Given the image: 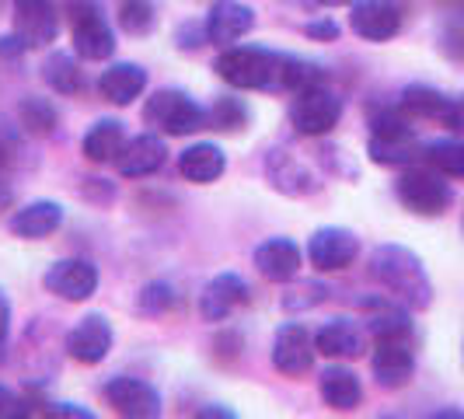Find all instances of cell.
I'll use <instances>...</instances> for the list:
<instances>
[{
	"instance_id": "1",
	"label": "cell",
	"mask_w": 464,
	"mask_h": 419,
	"mask_svg": "<svg viewBox=\"0 0 464 419\" xmlns=\"http://www.w3.org/2000/svg\"><path fill=\"white\" fill-rule=\"evenodd\" d=\"M371 277L412 311H426L433 304V279L422 258L405 245H377L371 252Z\"/></svg>"
},
{
	"instance_id": "2",
	"label": "cell",
	"mask_w": 464,
	"mask_h": 419,
	"mask_svg": "<svg viewBox=\"0 0 464 419\" xmlns=\"http://www.w3.org/2000/svg\"><path fill=\"white\" fill-rule=\"evenodd\" d=\"M286 53L266 46H234L217 56L213 70L241 92H283Z\"/></svg>"
},
{
	"instance_id": "3",
	"label": "cell",
	"mask_w": 464,
	"mask_h": 419,
	"mask_svg": "<svg viewBox=\"0 0 464 419\" xmlns=\"http://www.w3.org/2000/svg\"><path fill=\"white\" fill-rule=\"evenodd\" d=\"M143 122L154 126V130H161L164 137H192V133L207 130L209 116L207 109L192 94L182 92V88H161L158 94L147 98Z\"/></svg>"
},
{
	"instance_id": "4",
	"label": "cell",
	"mask_w": 464,
	"mask_h": 419,
	"mask_svg": "<svg viewBox=\"0 0 464 419\" xmlns=\"http://www.w3.org/2000/svg\"><path fill=\"white\" fill-rule=\"evenodd\" d=\"M395 192L401 200V207L419 217H440L447 213V207L454 203V189L443 182V175L437 168H416L409 164L395 182Z\"/></svg>"
},
{
	"instance_id": "5",
	"label": "cell",
	"mask_w": 464,
	"mask_h": 419,
	"mask_svg": "<svg viewBox=\"0 0 464 419\" xmlns=\"http://www.w3.org/2000/svg\"><path fill=\"white\" fill-rule=\"evenodd\" d=\"M339 119H343V98L325 84H311L290 102V126L301 137H325L339 126Z\"/></svg>"
},
{
	"instance_id": "6",
	"label": "cell",
	"mask_w": 464,
	"mask_h": 419,
	"mask_svg": "<svg viewBox=\"0 0 464 419\" xmlns=\"http://www.w3.org/2000/svg\"><path fill=\"white\" fill-rule=\"evenodd\" d=\"M70 15H73V49L81 60L98 63V60H109L116 53V35H112V28L94 0H77L70 7Z\"/></svg>"
},
{
	"instance_id": "7",
	"label": "cell",
	"mask_w": 464,
	"mask_h": 419,
	"mask_svg": "<svg viewBox=\"0 0 464 419\" xmlns=\"http://www.w3.org/2000/svg\"><path fill=\"white\" fill-rule=\"evenodd\" d=\"M371 371L381 388L395 392L405 388L416 374V349H412V336H384L377 339L371 353Z\"/></svg>"
},
{
	"instance_id": "8",
	"label": "cell",
	"mask_w": 464,
	"mask_h": 419,
	"mask_svg": "<svg viewBox=\"0 0 464 419\" xmlns=\"http://www.w3.org/2000/svg\"><path fill=\"white\" fill-rule=\"evenodd\" d=\"M360 256V238L349 228H318L307 241V262L318 273H343Z\"/></svg>"
},
{
	"instance_id": "9",
	"label": "cell",
	"mask_w": 464,
	"mask_h": 419,
	"mask_svg": "<svg viewBox=\"0 0 464 419\" xmlns=\"http://www.w3.org/2000/svg\"><path fill=\"white\" fill-rule=\"evenodd\" d=\"M43 287L49 294H56L60 301L81 304L94 297L98 290V269H94L88 258H60L53 262L43 277Z\"/></svg>"
},
{
	"instance_id": "10",
	"label": "cell",
	"mask_w": 464,
	"mask_h": 419,
	"mask_svg": "<svg viewBox=\"0 0 464 419\" xmlns=\"http://www.w3.org/2000/svg\"><path fill=\"white\" fill-rule=\"evenodd\" d=\"M105 402L116 409L119 416H126V419H158L164 409L161 395H158L147 381L126 377V374L109 377V385H105Z\"/></svg>"
},
{
	"instance_id": "11",
	"label": "cell",
	"mask_w": 464,
	"mask_h": 419,
	"mask_svg": "<svg viewBox=\"0 0 464 419\" xmlns=\"http://www.w3.org/2000/svg\"><path fill=\"white\" fill-rule=\"evenodd\" d=\"M314 336L301 326V322H286L276 328L273 339V367L283 377H304L314 364Z\"/></svg>"
},
{
	"instance_id": "12",
	"label": "cell",
	"mask_w": 464,
	"mask_h": 419,
	"mask_svg": "<svg viewBox=\"0 0 464 419\" xmlns=\"http://www.w3.org/2000/svg\"><path fill=\"white\" fill-rule=\"evenodd\" d=\"M60 15L53 0H14V35L28 49H43L56 43Z\"/></svg>"
},
{
	"instance_id": "13",
	"label": "cell",
	"mask_w": 464,
	"mask_h": 419,
	"mask_svg": "<svg viewBox=\"0 0 464 419\" xmlns=\"http://www.w3.org/2000/svg\"><path fill=\"white\" fill-rule=\"evenodd\" d=\"M116 343V332L109 326L105 315H84L77 326L67 332V353L77 360V364H102L109 356V349Z\"/></svg>"
},
{
	"instance_id": "14",
	"label": "cell",
	"mask_w": 464,
	"mask_h": 419,
	"mask_svg": "<svg viewBox=\"0 0 464 419\" xmlns=\"http://www.w3.org/2000/svg\"><path fill=\"white\" fill-rule=\"evenodd\" d=\"M349 28L367 43H388L401 32V11L392 0H356Z\"/></svg>"
},
{
	"instance_id": "15",
	"label": "cell",
	"mask_w": 464,
	"mask_h": 419,
	"mask_svg": "<svg viewBox=\"0 0 464 419\" xmlns=\"http://www.w3.org/2000/svg\"><path fill=\"white\" fill-rule=\"evenodd\" d=\"M266 175H269V186L279 189L283 196H311V192L322 189L318 175H314L297 154H290V151H283V147L269 151V158H266Z\"/></svg>"
},
{
	"instance_id": "16",
	"label": "cell",
	"mask_w": 464,
	"mask_h": 419,
	"mask_svg": "<svg viewBox=\"0 0 464 419\" xmlns=\"http://www.w3.org/2000/svg\"><path fill=\"white\" fill-rule=\"evenodd\" d=\"M248 283L237 277V273H220V277H213L203 287V294H199V315L207 318V322H224V318H231L234 307H241V304L248 301Z\"/></svg>"
},
{
	"instance_id": "17",
	"label": "cell",
	"mask_w": 464,
	"mask_h": 419,
	"mask_svg": "<svg viewBox=\"0 0 464 419\" xmlns=\"http://www.w3.org/2000/svg\"><path fill=\"white\" fill-rule=\"evenodd\" d=\"M256 28V11L237 0H217L207 15V35L213 46H231Z\"/></svg>"
},
{
	"instance_id": "18",
	"label": "cell",
	"mask_w": 464,
	"mask_h": 419,
	"mask_svg": "<svg viewBox=\"0 0 464 419\" xmlns=\"http://www.w3.org/2000/svg\"><path fill=\"white\" fill-rule=\"evenodd\" d=\"M63 224V207L53 203V200H32L11 213L7 220V231L14 238H24V241H43L53 231H60Z\"/></svg>"
},
{
	"instance_id": "19",
	"label": "cell",
	"mask_w": 464,
	"mask_h": 419,
	"mask_svg": "<svg viewBox=\"0 0 464 419\" xmlns=\"http://www.w3.org/2000/svg\"><path fill=\"white\" fill-rule=\"evenodd\" d=\"M360 311L367 315V332L373 339L384 336H412V318H409V304H401L392 294H377V297H363Z\"/></svg>"
},
{
	"instance_id": "20",
	"label": "cell",
	"mask_w": 464,
	"mask_h": 419,
	"mask_svg": "<svg viewBox=\"0 0 464 419\" xmlns=\"http://www.w3.org/2000/svg\"><path fill=\"white\" fill-rule=\"evenodd\" d=\"M252 258H256V269L266 279H273V283H290V279L301 273L304 252H301V245L290 241V238H269V241L258 245Z\"/></svg>"
},
{
	"instance_id": "21",
	"label": "cell",
	"mask_w": 464,
	"mask_h": 419,
	"mask_svg": "<svg viewBox=\"0 0 464 419\" xmlns=\"http://www.w3.org/2000/svg\"><path fill=\"white\" fill-rule=\"evenodd\" d=\"M314 349L328 360H356L367 349V332L349 318H335L314 332Z\"/></svg>"
},
{
	"instance_id": "22",
	"label": "cell",
	"mask_w": 464,
	"mask_h": 419,
	"mask_svg": "<svg viewBox=\"0 0 464 419\" xmlns=\"http://www.w3.org/2000/svg\"><path fill=\"white\" fill-rule=\"evenodd\" d=\"M164 158H168L164 140L154 137V133H143V137H133L126 143V151L119 154L116 168L122 179H147V175L161 171Z\"/></svg>"
},
{
	"instance_id": "23",
	"label": "cell",
	"mask_w": 464,
	"mask_h": 419,
	"mask_svg": "<svg viewBox=\"0 0 464 419\" xmlns=\"http://www.w3.org/2000/svg\"><path fill=\"white\" fill-rule=\"evenodd\" d=\"M98 92H102L105 102L126 109V105H133L140 94L147 92V70L140 67V63H112L109 70H102Z\"/></svg>"
},
{
	"instance_id": "24",
	"label": "cell",
	"mask_w": 464,
	"mask_h": 419,
	"mask_svg": "<svg viewBox=\"0 0 464 419\" xmlns=\"http://www.w3.org/2000/svg\"><path fill=\"white\" fill-rule=\"evenodd\" d=\"M367 154L381 168H409V164H416V158H422V147H419L412 130H401V133H371Z\"/></svg>"
},
{
	"instance_id": "25",
	"label": "cell",
	"mask_w": 464,
	"mask_h": 419,
	"mask_svg": "<svg viewBox=\"0 0 464 419\" xmlns=\"http://www.w3.org/2000/svg\"><path fill=\"white\" fill-rule=\"evenodd\" d=\"M179 171H182L186 182L209 186L227 171V154L217 143H192L179 154Z\"/></svg>"
},
{
	"instance_id": "26",
	"label": "cell",
	"mask_w": 464,
	"mask_h": 419,
	"mask_svg": "<svg viewBox=\"0 0 464 419\" xmlns=\"http://www.w3.org/2000/svg\"><path fill=\"white\" fill-rule=\"evenodd\" d=\"M126 143H130V137H126L119 119H98L81 140V151L92 164H116L119 154L126 151Z\"/></svg>"
},
{
	"instance_id": "27",
	"label": "cell",
	"mask_w": 464,
	"mask_h": 419,
	"mask_svg": "<svg viewBox=\"0 0 464 419\" xmlns=\"http://www.w3.org/2000/svg\"><path fill=\"white\" fill-rule=\"evenodd\" d=\"M318 392H322L328 409H335V413H353V409L363 402V385H360V377L349 371V367H343V364H332V367L322 374Z\"/></svg>"
},
{
	"instance_id": "28",
	"label": "cell",
	"mask_w": 464,
	"mask_h": 419,
	"mask_svg": "<svg viewBox=\"0 0 464 419\" xmlns=\"http://www.w3.org/2000/svg\"><path fill=\"white\" fill-rule=\"evenodd\" d=\"M401 109H405V116L409 119H437L440 122L443 112H447V105H450V98L437 88H430V84H409L405 92H401V102H398Z\"/></svg>"
},
{
	"instance_id": "29",
	"label": "cell",
	"mask_w": 464,
	"mask_h": 419,
	"mask_svg": "<svg viewBox=\"0 0 464 419\" xmlns=\"http://www.w3.org/2000/svg\"><path fill=\"white\" fill-rule=\"evenodd\" d=\"M43 81L56 94H81V88H84V73H81L77 60L70 53H53V56H46Z\"/></svg>"
},
{
	"instance_id": "30",
	"label": "cell",
	"mask_w": 464,
	"mask_h": 419,
	"mask_svg": "<svg viewBox=\"0 0 464 419\" xmlns=\"http://www.w3.org/2000/svg\"><path fill=\"white\" fill-rule=\"evenodd\" d=\"M18 119H22L24 133H32V137H49V133H56V126H60L56 105H53L49 98H39V94L24 98L22 105H18Z\"/></svg>"
},
{
	"instance_id": "31",
	"label": "cell",
	"mask_w": 464,
	"mask_h": 419,
	"mask_svg": "<svg viewBox=\"0 0 464 419\" xmlns=\"http://www.w3.org/2000/svg\"><path fill=\"white\" fill-rule=\"evenodd\" d=\"M422 158L430 168H437L443 179H464V143L461 140H433L422 147Z\"/></svg>"
},
{
	"instance_id": "32",
	"label": "cell",
	"mask_w": 464,
	"mask_h": 419,
	"mask_svg": "<svg viewBox=\"0 0 464 419\" xmlns=\"http://www.w3.org/2000/svg\"><path fill=\"white\" fill-rule=\"evenodd\" d=\"M328 297H332V290H328L322 279H304V283H294V287L283 294V307H286L290 315H301V311H311V307L325 304Z\"/></svg>"
},
{
	"instance_id": "33",
	"label": "cell",
	"mask_w": 464,
	"mask_h": 419,
	"mask_svg": "<svg viewBox=\"0 0 464 419\" xmlns=\"http://www.w3.org/2000/svg\"><path fill=\"white\" fill-rule=\"evenodd\" d=\"M119 24H122V32H130V35H150L154 24H158L154 4H150V0H122V4H119Z\"/></svg>"
},
{
	"instance_id": "34",
	"label": "cell",
	"mask_w": 464,
	"mask_h": 419,
	"mask_svg": "<svg viewBox=\"0 0 464 419\" xmlns=\"http://www.w3.org/2000/svg\"><path fill=\"white\" fill-rule=\"evenodd\" d=\"M207 116H209V130H220V133H237V130L248 122V109H245V102H241V98L224 94V98H217V105L209 109Z\"/></svg>"
},
{
	"instance_id": "35",
	"label": "cell",
	"mask_w": 464,
	"mask_h": 419,
	"mask_svg": "<svg viewBox=\"0 0 464 419\" xmlns=\"http://www.w3.org/2000/svg\"><path fill=\"white\" fill-rule=\"evenodd\" d=\"M175 301H179L175 287H171V283H164V279H154V283H147V287L140 290L137 307H140V315L158 318V315H168V311L175 307Z\"/></svg>"
},
{
	"instance_id": "36",
	"label": "cell",
	"mask_w": 464,
	"mask_h": 419,
	"mask_svg": "<svg viewBox=\"0 0 464 419\" xmlns=\"http://www.w3.org/2000/svg\"><path fill=\"white\" fill-rule=\"evenodd\" d=\"M209 43L207 35V22H182L175 28V46L182 49V53H196V49H203Z\"/></svg>"
},
{
	"instance_id": "37",
	"label": "cell",
	"mask_w": 464,
	"mask_h": 419,
	"mask_svg": "<svg viewBox=\"0 0 464 419\" xmlns=\"http://www.w3.org/2000/svg\"><path fill=\"white\" fill-rule=\"evenodd\" d=\"M22 154V133L7 122H0V171H7Z\"/></svg>"
},
{
	"instance_id": "38",
	"label": "cell",
	"mask_w": 464,
	"mask_h": 419,
	"mask_svg": "<svg viewBox=\"0 0 464 419\" xmlns=\"http://www.w3.org/2000/svg\"><path fill=\"white\" fill-rule=\"evenodd\" d=\"M32 409H28V402L18 398L11 388H4L0 385V419H11V416H28Z\"/></svg>"
},
{
	"instance_id": "39",
	"label": "cell",
	"mask_w": 464,
	"mask_h": 419,
	"mask_svg": "<svg viewBox=\"0 0 464 419\" xmlns=\"http://www.w3.org/2000/svg\"><path fill=\"white\" fill-rule=\"evenodd\" d=\"M440 122L454 137H464V94L461 98H450V105H447V112H443Z\"/></svg>"
},
{
	"instance_id": "40",
	"label": "cell",
	"mask_w": 464,
	"mask_h": 419,
	"mask_svg": "<svg viewBox=\"0 0 464 419\" xmlns=\"http://www.w3.org/2000/svg\"><path fill=\"white\" fill-rule=\"evenodd\" d=\"M46 416H67V419H94L92 409L73 405V402H46Z\"/></svg>"
},
{
	"instance_id": "41",
	"label": "cell",
	"mask_w": 464,
	"mask_h": 419,
	"mask_svg": "<svg viewBox=\"0 0 464 419\" xmlns=\"http://www.w3.org/2000/svg\"><path fill=\"white\" fill-rule=\"evenodd\" d=\"M307 39H314V43H332V39H339V24L332 22V18H322V22H311L307 28Z\"/></svg>"
},
{
	"instance_id": "42",
	"label": "cell",
	"mask_w": 464,
	"mask_h": 419,
	"mask_svg": "<svg viewBox=\"0 0 464 419\" xmlns=\"http://www.w3.org/2000/svg\"><path fill=\"white\" fill-rule=\"evenodd\" d=\"M7 332H11V301H7V294L0 290V349L7 343Z\"/></svg>"
},
{
	"instance_id": "43",
	"label": "cell",
	"mask_w": 464,
	"mask_h": 419,
	"mask_svg": "<svg viewBox=\"0 0 464 419\" xmlns=\"http://www.w3.org/2000/svg\"><path fill=\"white\" fill-rule=\"evenodd\" d=\"M24 43L18 39V35H7V39H0V56H18V53H24Z\"/></svg>"
},
{
	"instance_id": "44",
	"label": "cell",
	"mask_w": 464,
	"mask_h": 419,
	"mask_svg": "<svg viewBox=\"0 0 464 419\" xmlns=\"http://www.w3.org/2000/svg\"><path fill=\"white\" fill-rule=\"evenodd\" d=\"M199 416H224V419H234V409H227V405H213V409H199Z\"/></svg>"
},
{
	"instance_id": "45",
	"label": "cell",
	"mask_w": 464,
	"mask_h": 419,
	"mask_svg": "<svg viewBox=\"0 0 464 419\" xmlns=\"http://www.w3.org/2000/svg\"><path fill=\"white\" fill-rule=\"evenodd\" d=\"M318 4H322V7H353L356 0H318Z\"/></svg>"
}]
</instances>
